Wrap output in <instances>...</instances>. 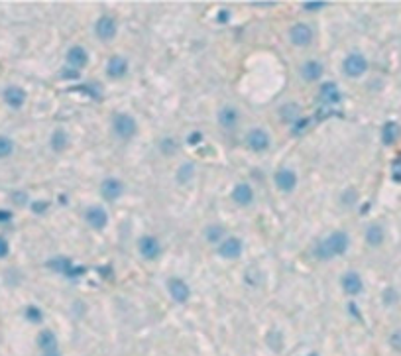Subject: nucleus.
Here are the masks:
<instances>
[{"instance_id": "ea45409f", "label": "nucleus", "mask_w": 401, "mask_h": 356, "mask_svg": "<svg viewBox=\"0 0 401 356\" xmlns=\"http://www.w3.org/2000/svg\"><path fill=\"white\" fill-rule=\"evenodd\" d=\"M44 356H59V351H49V353H44Z\"/></svg>"}, {"instance_id": "b1692460", "label": "nucleus", "mask_w": 401, "mask_h": 356, "mask_svg": "<svg viewBox=\"0 0 401 356\" xmlns=\"http://www.w3.org/2000/svg\"><path fill=\"white\" fill-rule=\"evenodd\" d=\"M223 236H224V228L219 226V224H211V226L205 228V238H207V242H211V244L223 242Z\"/></svg>"}, {"instance_id": "4468645a", "label": "nucleus", "mask_w": 401, "mask_h": 356, "mask_svg": "<svg viewBox=\"0 0 401 356\" xmlns=\"http://www.w3.org/2000/svg\"><path fill=\"white\" fill-rule=\"evenodd\" d=\"M340 285L348 295H358L364 289V281L356 271H346L342 275V279H340Z\"/></svg>"}, {"instance_id": "6ab92c4d", "label": "nucleus", "mask_w": 401, "mask_h": 356, "mask_svg": "<svg viewBox=\"0 0 401 356\" xmlns=\"http://www.w3.org/2000/svg\"><path fill=\"white\" fill-rule=\"evenodd\" d=\"M401 128L398 122H386L384 128H382V142L384 146H394L398 140H400Z\"/></svg>"}, {"instance_id": "72a5a7b5", "label": "nucleus", "mask_w": 401, "mask_h": 356, "mask_svg": "<svg viewBox=\"0 0 401 356\" xmlns=\"http://www.w3.org/2000/svg\"><path fill=\"white\" fill-rule=\"evenodd\" d=\"M384 299H386V303L390 305V303H394L396 301V291L390 287V289H386V293H384Z\"/></svg>"}, {"instance_id": "9b49d317", "label": "nucleus", "mask_w": 401, "mask_h": 356, "mask_svg": "<svg viewBox=\"0 0 401 356\" xmlns=\"http://www.w3.org/2000/svg\"><path fill=\"white\" fill-rule=\"evenodd\" d=\"M273 179H275V187H277L279 191H285V193L293 191L295 185H297V174H295L293 170H289V168L277 170Z\"/></svg>"}, {"instance_id": "2eb2a0df", "label": "nucleus", "mask_w": 401, "mask_h": 356, "mask_svg": "<svg viewBox=\"0 0 401 356\" xmlns=\"http://www.w3.org/2000/svg\"><path fill=\"white\" fill-rule=\"evenodd\" d=\"M85 219H87V222H89L92 228H96V230L104 228L106 222H108V215H106V211H104L102 207H90V209H87Z\"/></svg>"}, {"instance_id": "f8f14e48", "label": "nucleus", "mask_w": 401, "mask_h": 356, "mask_svg": "<svg viewBox=\"0 0 401 356\" xmlns=\"http://www.w3.org/2000/svg\"><path fill=\"white\" fill-rule=\"evenodd\" d=\"M67 65L71 69H85L89 65V53L83 45H73L67 51Z\"/></svg>"}, {"instance_id": "58836bf2", "label": "nucleus", "mask_w": 401, "mask_h": 356, "mask_svg": "<svg viewBox=\"0 0 401 356\" xmlns=\"http://www.w3.org/2000/svg\"><path fill=\"white\" fill-rule=\"evenodd\" d=\"M0 221H10V213H2L0 211Z\"/></svg>"}, {"instance_id": "2f4dec72", "label": "nucleus", "mask_w": 401, "mask_h": 356, "mask_svg": "<svg viewBox=\"0 0 401 356\" xmlns=\"http://www.w3.org/2000/svg\"><path fill=\"white\" fill-rule=\"evenodd\" d=\"M394 181L401 183V158L396 160V164H394Z\"/></svg>"}, {"instance_id": "ddd939ff", "label": "nucleus", "mask_w": 401, "mask_h": 356, "mask_svg": "<svg viewBox=\"0 0 401 356\" xmlns=\"http://www.w3.org/2000/svg\"><path fill=\"white\" fill-rule=\"evenodd\" d=\"M128 73V61L120 55H112L106 63V75L110 79H122Z\"/></svg>"}, {"instance_id": "7c9ffc66", "label": "nucleus", "mask_w": 401, "mask_h": 356, "mask_svg": "<svg viewBox=\"0 0 401 356\" xmlns=\"http://www.w3.org/2000/svg\"><path fill=\"white\" fill-rule=\"evenodd\" d=\"M340 201H342V205H346V207H348V205H352V203L356 201V191H354V189H348V191L342 195V199H340Z\"/></svg>"}, {"instance_id": "f03ea898", "label": "nucleus", "mask_w": 401, "mask_h": 356, "mask_svg": "<svg viewBox=\"0 0 401 356\" xmlns=\"http://www.w3.org/2000/svg\"><path fill=\"white\" fill-rule=\"evenodd\" d=\"M112 130H114V134H116L118 138L130 140V138L136 136L138 124H136L134 116H130V114H126V112H118V114H114V118H112Z\"/></svg>"}, {"instance_id": "20e7f679", "label": "nucleus", "mask_w": 401, "mask_h": 356, "mask_svg": "<svg viewBox=\"0 0 401 356\" xmlns=\"http://www.w3.org/2000/svg\"><path fill=\"white\" fill-rule=\"evenodd\" d=\"M289 40L293 45L297 47H307L311 42H313V30L309 24L305 22H297L289 28Z\"/></svg>"}, {"instance_id": "4c0bfd02", "label": "nucleus", "mask_w": 401, "mask_h": 356, "mask_svg": "<svg viewBox=\"0 0 401 356\" xmlns=\"http://www.w3.org/2000/svg\"><path fill=\"white\" fill-rule=\"evenodd\" d=\"M226 20H228V12H221V14H219V22L224 24Z\"/></svg>"}, {"instance_id": "473e14b6", "label": "nucleus", "mask_w": 401, "mask_h": 356, "mask_svg": "<svg viewBox=\"0 0 401 356\" xmlns=\"http://www.w3.org/2000/svg\"><path fill=\"white\" fill-rule=\"evenodd\" d=\"M32 209H34V213H44V211L47 209V203H45V201H36V203L32 205Z\"/></svg>"}, {"instance_id": "9d476101", "label": "nucleus", "mask_w": 401, "mask_h": 356, "mask_svg": "<svg viewBox=\"0 0 401 356\" xmlns=\"http://www.w3.org/2000/svg\"><path fill=\"white\" fill-rule=\"evenodd\" d=\"M122 193H124V185H122L120 179L108 178L100 183V195H102L104 201H110V203H112V201L120 199Z\"/></svg>"}, {"instance_id": "bb28decb", "label": "nucleus", "mask_w": 401, "mask_h": 356, "mask_svg": "<svg viewBox=\"0 0 401 356\" xmlns=\"http://www.w3.org/2000/svg\"><path fill=\"white\" fill-rule=\"evenodd\" d=\"M14 150V142L6 136H0V158H8Z\"/></svg>"}, {"instance_id": "39448f33", "label": "nucleus", "mask_w": 401, "mask_h": 356, "mask_svg": "<svg viewBox=\"0 0 401 356\" xmlns=\"http://www.w3.org/2000/svg\"><path fill=\"white\" fill-rule=\"evenodd\" d=\"M271 140H269V134L262 128H252L248 134H246V146L252 150V152H266L269 148Z\"/></svg>"}, {"instance_id": "0eeeda50", "label": "nucleus", "mask_w": 401, "mask_h": 356, "mask_svg": "<svg viewBox=\"0 0 401 356\" xmlns=\"http://www.w3.org/2000/svg\"><path fill=\"white\" fill-rule=\"evenodd\" d=\"M138 250L146 260H156V258H160L161 254V244L156 236L146 234V236H142L138 240Z\"/></svg>"}, {"instance_id": "c85d7f7f", "label": "nucleus", "mask_w": 401, "mask_h": 356, "mask_svg": "<svg viewBox=\"0 0 401 356\" xmlns=\"http://www.w3.org/2000/svg\"><path fill=\"white\" fill-rule=\"evenodd\" d=\"M390 345H392L394 351L401 353V329H398V331L392 333V337H390Z\"/></svg>"}, {"instance_id": "393cba45", "label": "nucleus", "mask_w": 401, "mask_h": 356, "mask_svg": "<svg viewBox=\"0 0 401 356\" xmlns=\"http://www.w3.org/2000/svg\"><path fill=\"white\" fill-rule=\"evenodd\" d=\"M193 176H195V166H193V164H185V166H181V168L177 170V181H179V183L191 181Z\"/></svg>"}, {"instance_id": "1a4fd4ad", "label": "nucleus", "mask_w": 401, "mask_h": 356, "mask_svg": "<svg viewBox=\"0 0 401 356\" xmlns=\"http://www.w3.org/2000/svg\"><path fill=\"white\" fill-rule=\"evenodd\" d=\"M167 291H169V295H171L177 303H185V301L189 299V295H191L189 285H187L185 279H181V277H169V279H167Z\"/></svg>"}, {"instance_id": "e433bc0d", "label": "nucleus", "mask_w": 401, "mask_h": 356, "mask_svg": "<svg viewBox=\"0 0 401 356\" xmlns=\"http://www.w3.org/2000/svg\"><path fill=\"white\" fill-rule=\"evenodd\" d=\"M14 201H16V203H20V205H24V203H26V197H24V193H16Z\"/></svg>"}, {"instance_id": "a211bd4d", "label": "nucleus", "mask_w": 401, "mask_h": 356, "mask_svg": "<svg viewBox=\"0 0 401 356\" xmlns=\"http://www.w3.org/2000/svg\"><path fill=\"white\" fill-rule=\"evenodd\" d=\"M4 100H6L8 106H12V108H20V106L26 102V90L12 85V87H8V89L4 90Z\"/></svg>"}, {"instance_id": "dca6fc26", "label": "nucleus", "mask_w": 401, "mask_h": 356, "mask_svg": "<svg viewBox=\"0 0 401 356\" xmlns=\"http://www.w3.org/2000/svg\"><path fill=\"white\" fill-rule=\"evenodd\" d=\"M232 201L236 203V205H240V207H248V205H252L254 203V191H252V187L248 185V183H238L234 189H232Z\"/></svg>"}, {"instance_id": "f704fd0d", "label": "nucleus", "mask_w": 401, "mask_h": 356, "mask_svg": "<svg viewBox=\"0 0 401 356\" xmlns=\"http://www.w3.org/2000/svg\"><path fill=\"white\" fill-rule=\"evenodd\" d=\"M6 254H8V242L0 236V258H4Z\"/></svg>"}, {"instance_id": "c9c22d12", "label": "nucleus", "mask_w": 401, "mask_h": 356, "mask_svg": "<svg viewBox=\"0 0 401 356\" xmlns=\"http://www.w3.org/2000/svg\"><path fill=\"white\" fill-rule=\"evenodd\" d=\"M201 140H203L201 132H193V134L189 136V142H191V144H197V142H201Z\"/></svg>"}, {"instance_id": "cd10ccee", "label": "nucleus", "mask_w": 401, "mask_h": 356, "mask_svg": "<svg viewBox=\"0 0 401 356\" xmlns=\"http://www.w3.org/2000/svg\"><path fill=\"white\" fill-rule=\"evenodd\" d=\"M26 317H28V321H32V323H40V321H42V311H40L38 307L30 305V307L26 309Z\"/></svg>"}, {"instance_id": "aec40b11", "label": "nucleus", "mask_w": 401, "mask_h": 356, "mask_svg": "<svg viewBox=\"0 0 401 356\" xmlns=\"http://www.w3.org/2000/svg\"><path fill=\"white\" fill-rule=\"evenodd\" d=\"M384 240H386V232H384V228H382L380 224H370L368 230H366V242H368L370 246L378 248V246L384 244Z\"/></svg>"}, {"instance_id": "4be33fe9", "label": "nucleus", "mask_w": 401, "mask_h": 356, "mask_svg": "<svg viewBox=\"0 0 401 356\" xmlns=\"http://www.w3.org/2000/svg\"><path fill=\"white\" fill-rule=\"evenodd\" d=\"M38 345L44 353H49V351H57V339L51 331H42L40 337H38Z\"/></svg>"}, {"instance_id": "7ed1b4c3", "label": "nucleus", "mask_w": 401, "mask_h": 356, "mask_svg": "<svg viewBox=\"0 0 401 356\" xmlns=\"http://www.w3.org/2000/svg\"><path fill=\"white\" fill-rule=\"evenodd\" d=\"M366 69H368V59L362 53H348L342 61V71L350 79L362 77L366 73Z\"/></svg>"}, {"instance_id": "f257e3e1", "label": "nucleus", "mask_w": 401, "mask_h": 356, "mask_svg": "<svg viewBox=\"0 0 401 356\" xmlns=\"http://www.w3.org/2000/svg\"><path fill=\"white\" fill-rule=\"evenodd\" d=\"M350 246V238L344 230H334L328 238L321 240L317 246H315V256L319 260H330L334 256H340L348 250Z\"/></svg>"}, {"instance_id": "6e6552de", "label": "nucleus", "mask_w": 401, "mask_h": 356, "mask_svg": "<svg viewBox=\"0 0 401 356\" xmlns=\"http://www.w3.org/2000/svg\"><path fill=\"white\" fill-rule=\"evenodd\" d=\"M242 248L244 246H242L240 238L230 236V238H226V240H223L219 244V256L224 258V260H236V258H240Z\"/></svg>"}, {"instance_id": "c756f323", "label": "nucleus", "mask_w": 401, "mask_h": 356, "mask_svg": "<svg viewBox=\"0 0 401 356\" xmlns=\"http://www.w3.org/2000/svg\"><path fill=\"white\" fill-rule=\"evenodd\" d=\"M303 6H305V10H309V12H317V10H321V8L326 6V2H324V0H315V2H305Z\"/></svg>"}, {"instance_id": "423d86ee", "label": "nucleus", "mask_w": 401, "mask_h": 356, "mask_svg": "<svg viewBox=\"0 0 401 356\" xmlns=\"http://www.w3.org/2000/svg\"><path fill=\"white\" fill-rule=\"evenodd\" d=\"M116 32H118V24H116V20H114L112 16H100V18L96 20V24H94V34H96L98 40H102V42L114 40Z\"/></svg>"}, {"instance_id": "f3484780", "label": "nucleus", "mask_w": 401, "mask_h": 356, "mask_svg": "<svg viewBox=\"0 0 401 356\" xmlns=\"http://www.w3.org/2000/svg\"><path fill=\"white\" fill-rule=\"evenodd\" d=\"M301 75H303V79L307 83H315V81H319L322 77V65L319 61H315V59H309V61L303 63Z\"/></svg>"}, {"instance_id": "a878e982", "label": "nucleus", "mask_w": 401, "mask_h": 356, "mask_svg": "<svg viewBox=\"0 0 401 356\" xmlns=\"http://www.w3.org/2000/svg\"><path fill=\"white\" fill-rule=\"evenodd\" d=\"M160 148H161V154H165V156H173L175 152H177V142H175V138H163L160 142Z\"/></svg>"}, {"instance_id": "5701e85b", "label": "nucleus", "mask_w": 401, "mask_h": 356, "mask_svg": "<svg viewBox=\"0 0 401 356\" xmlns=\"http://www.w3.org/2000/svg\"><path fill=\"white\" fill-rule=\"evenodd\" d=\"M69 146V136H67V132L65 130H55L53 134H51V148L55 150V152H63L65 148Z\"/></svg>"}, {"instance_id": "412c9836", "label": "nucleus", "mask_w": 401, "mask_h": 356, "mask_svg": "<svg viewBox=\"0 0 401 356\" xmlns=\"http://www.w3.org/2000/svg\"><path fill=\"white\" fill-rule=\"evenodd\" d=\"M219 122L221 126L224 128H234L238 124V110L232 108V106H224L221 112H219Z\"/></svg>"}]
</instances>
